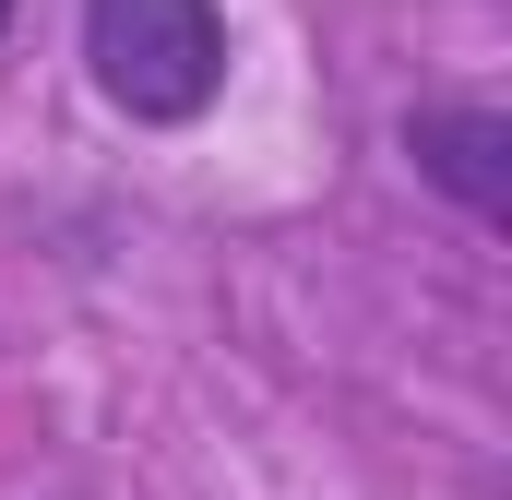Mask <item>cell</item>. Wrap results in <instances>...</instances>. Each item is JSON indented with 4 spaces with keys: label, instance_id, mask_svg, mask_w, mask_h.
I'll use <instances>...</instances> for the list:
<instances>
[{
    "label": "cell",
    "instance_id": "obj_1",
    "mask_svg": "<svg viewBox=\"0 0 512 500\" xmlns=\"http://www.w3.org/2000/svg\"><path fill=\"white\" fill-rule=\"evenodd\" d=\"M72 48H84V84L131 131L215 120L227 108V72H239L227 0H72Z\"/></svg>",
    "mask_w": 512,
    "mask_h": 500
},
{
    "label": "cell",
    "instance_id": "obj_2",
    "mask_svg": "<svg viewBox=\"0 0 512 500\" xmlns=\"http://www.w3.org/2000/svg\"><path fill=\"white\" fill-rule=\"evenodd\" d=\"M405 167L465 215V227H489L501 239L512 227V120L489 108V96H441V108H405Z\"/></svg>",
    "mask_w": 512,
    "mask_h": 500
},
{
    "label": "cell",
    "instance_id": "obj_3",
    "mask_svg": "<svg viewBox=\"0 0 512 500\" xmlns=\"http://www.w3.org/2000/svg\"><path fill=\"white\" fill-rule=\"evenodd\" d=\"M0 24H12V0H0Z\"/></svg>",
    "mask_w": 512,
    "mask_h": 500
}]
</instances>
